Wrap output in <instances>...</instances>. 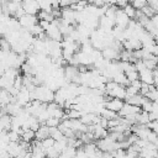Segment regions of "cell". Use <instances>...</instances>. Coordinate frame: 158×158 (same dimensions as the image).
Wrapping results in <instances>:
<instances>
[{
	"mask_svg": "<svg viewBox=\"0 0 158 158\" xmlns=\"http://www.w3.org/2000/svg\"><path fill=\"white\" fill-rule=\"evenodd\" d=\"M125 74H126V78H127L130 81H132V80H135V79H138V72H137L136 69H131V70L126 72Z\"/></svg>",
	"mask_w": 158,
	"mask_h": 158,
	"instance_id": "obj_27",
	"label": "cell"
},
{
	"mask_svg": "<svg viewBox=\"0 0 158 158\" xmlns=\"http://www.w3.org/2000/svg\"><path fill=\"white\" fill-rule=\"evenodd\" d=\"M130 84L132 85V86H135V88H137V89H141V85H142V81L139 80V78L138 79H135V80H132V81H130Z\"/></svg>",
	"mask_w": 158,
	"mask_h": 158,
	"instance_id": "obj_34",
	"label": "cell"
},
{
	"mask_svg": "<svg viewBox=\"0 0 158 158\" xmlns=\"http://www.w3.org/2000/svg\"><path fill=\"white\" fill-rule=\"evenodd\" d=\"M27 31H30V32H31V33H32V35H33L35 37H37V36H38V35H40L41 32H43L44 30H43V28H42V27H41V26L38 25V22H37L36 25L31 26V27H30V28H28Z\"/></svg>",
	"mask_w": 158,
	"mask_h": 158,
	"instance_id": "obj_24",
	"label": "cell"
},
{
	"mask_svg": "<svg viewBox=\"0 0 158 158\" xmlns=\"http://www.w3.org/2000/svg\"><path fill=\"white\" fill-rule=\"evenodd\" d=\"M44 32H46L47 37L51 38V40H53V41L60 42V41L63 40V35H62V32H60V30H59V26L56 25L54 22H51L49 26L47 27V30H46Z\"/></svg>",
	"mask_w": 158,
	"mask_h": 158,
	"instance_id": "obj_2",
	"label": "cell"
},
{
	"mask_svg": "<svg viewBox=\"0 0 158 158\" xmlns=\"http://www.w3.org/2000/svg\"><path fill=\"white\" fill-rule=\"evenodd\" d=\"M0 49H2V51H11V44H10V42L5 37L0 38Z\"/></svg>",
	"mask_w": 158,
	"mask_h": 158,
	"instance_id": "obj_26",
	"label": "cell"
},
{
	"mask_svg": "<svg viewBox=\"0 0 158 158\" xmlns=\"http://www.w3.org/2000/svg\"><path fill=\"white\" fill-rule=\"evenodd\" d=\"M60 20H62V22H65V23H74L75 22V11L68 6L63 7V10H60Z\"/></svg>",
	"mask_w": 158,
	"mask_h": 158,
	"instance_id": "obj_6",
	"label": "cell"
},
{
	"mask_svg": "<svg viewBox=\"0 0 158 158\" xmlns=\"http://www.w3.org/2000/svg\"><path fill=\"white\" fill-rule=\"evenodd\" d=\"M144 48H147V51H148L151 54L158 56V44H157V43H154V44H152V46H149V47H144Z\"/></svg>",
	"mask_w": 158,
	"mask_h": 158,
	"instance_id": "obj_29",
	"label": "cell"
},
{
	"mask_svg": "<svg viewBox=\"0 0 158 158\" xmlns=\"http://www.w3.org/2000/svg\"><path fill=\"white\" fill-rule=\"evenodd\" d=\"M49 23H51V22H49V21H47V20H38V25H40L44 31L47 30V27L49 26Z\"/></svg>",
	"mask_w": 158,
	"mask_h": 158,
	"instance_id": "obj_33",
	"label": "cell"
},
{
	"mask_svg": "<svg viewBox=\"0 0 158 158\" xmlns=\"http://www.w3.org/2000/svg\"><path fill=\"white\" fill-rule=\"evenodd\" d=\"M153 84L158 89V74H153Z\"/></svg>",
	"mask_w": 158,
	"mask_h": 158,
	"instance_id": "obj_37",
	"label": "cell"
},
{
	"mask_svg": "<svg viewBox=\"0 0 158 158\" xmlns=\"http://www.w3.org/2000/svg\"><path fill=\"white\" fill-rule=\"evenodd\" d=\"M59 122H60V118L54 117V116H51L49 118H47V121H46L44 123H46L48 127H58Z\"/></svg>",
	"mask_w": 158,
	"mask_h": 158,
	"instance_id": "obj_23",
	"label": "cell"
},
{
	"mask_svg": "<svg viewBox=\"0 0 158 158\" xmlns=\"http://www.w3.org/2000/svg\"><path fill=\"white\" fill-rule=\"evenodd\" d=\"M139 10L142 11V14H143V15H146V16H147V17H149V19L156 14V12H154V10H153L148 4H146L144 6H142Z\"/></svg>",
	"mask_w": 158,
	"mask_h": 158,
	"instance_id": "obj_22",
	"label": "cell"
},
{
	"mask_svg": "<svg viewBox=\"0 0 158 158\" xmlns=\"http://www.w3.org/2000/svg\"><path fill=\"white\" fill-rule=\"evenodd\" d=\"M69 5H70V0H59V6L65 7V6H69Z\"/></svg>",
	"mask_w": 158,
	"mask_h": 158,
	"instance_id": "obj_36",
	"label": "cell"
},
{
	"mask_svg": "<svg viewBox=\"0 0 158 158\" xmlns=\"http://www.w3.org/2000/svg\"><path fill=\"white\" fill-rule=\"evenodd\" d=\"M75 153H77V148L73 147V146H67L62 152H60V157H65V158H69V157H75Z\"/></svg>",
	"mask_w": 158,
	"mask_h": 158,
	"instance_id": "obj_16",
	"label": "cell"
},
{
	"mask_svg": "<svg viewBox=\"0 0 158 158\" xmlns=\"http://www.w3.org/2000/svg\"><path fill=\"white\" fill-rule=\"evenodd\" d=\"M147 126H148L152 131H154V132L158 135V121H157V120H154V121H149V122L147 123Z\"/></svg>",
	"mask_w": 158,
	"mask_h": 158,
	"instance_id": "obj_30",
	"label": "cell"
},
{
	"mask_svg": "<svg viewBox=\"0 0 158 158\" xmlns=\"http://www.w3.org/2000/svg\"><path fill=\"white\" fill-rule=\"evenodd\" d=\"M122 10H123V12H125L130 19H135V17H136V11H137V9H135V7L132 6V4H126V5L122 7Z\"/></svg>",
	"mask_w": 158,
	"mask_h": 158,
	"instance_id": "obj_17",
	"label": "cell"
},
{
	"mask_svg": "<svg viewBox=\"0 0 158 158\" xmlns=\"http://www.w3.org/2000/svg\"><path fill=\"white\" fill-rule=\"evenodd\" d=\"M107 121H109V120H107L106 117H102V116H101V117H100V121H99V125L102 126V127H105V128H107Z\"/></svg>",
	"mask_w": 158,
	"mask_h": 158,
	"instance_id": "obj_35",
	"label": "cell"
},
{
	"mask_svg": "<svg viewBox=\"0 0 158 158\" xmlns=\"http://www.w3.org/2000/svg\"><path fill=\"white\" fill-rule=\"evenodd\" d=\"M67 146H68V142H67V137H64L63 139L56 141V142H54V146H53V147H54V148H56V149H57V151L59 152V154H60V152H62V151H63V149H64V148H65Z\"/></svg>",
	"mask_w": 158,
	"mask_h": 158,
	"instance_id": "obj_20",
	"label": "cell"
},
{
	"mask_svg": "<svg viewBox=\"0 0 158 158\" xmlns=\"http://www.w3.org/2000/svg\"><path fill=\"white\" fill-rule=\"evenodd\" d=\"M148 91H149V85H148V84H146V83H142L141 89H139V94H141V95H143V96H146V95L148 94Z\"/></svg>",
	"mask_w": 158,
	"mask_h": 158,
	"instance_id": "obj_31",
	"label": "cell"
},
{
	"mask_svg": "<svg viewBox=\"0 0 158 158\" xmlns=\"http://www.w3.org/2000/svg\"><path fill=\"white\" fill-rule=\"evenodd\" d=\"M17 20H19L20 26L22 28H25V30H28L31 26H33V25H36L38 22V17L36 15H31V14H23Z\"/></svg>",
	"mask_w": 158,
	"mask_h": 158,
	"instance_id": "obj_1",
	"label": "cell"
},
{
	"mask_svg": "<svg viewBox=\"0 0 158 158\" xmlns=\"http://www.w3.org/2000/svg\"><path fill=\"white\" fill-rule=\"evenodd\" d=\"M52 4V7H59V0H49Z\"/></svg>",
	"mask_w": 158,
	"mask_h": 158,
	"instance_id": "obj_38",
	"label": "cell"
},
{
	"mask_svg": "<svg viewBox=\"0 0 158 158\" xmlns=\"http://www.w3.org/2000/svg\"><path fill=\"white\" fill-rule=\"evenodd\" d=\"M101 54L106 60H118L120 51H117L116 48H114L111 46H106L101 49Z\"/></svg>",
	"mask_w": 158,
	"mask_h": 158,
	"instance_id": "obj_5",
	"label": "cell"
},
{
	"mask_svg": "<svg viewBox=\"0 0 158 158\" xmlns=\"http://www.w3.org/2000/svg\"><path fill=\"white\" fill-rule=\"evenodd\" d=\"M9 138L11 142H19L21 139V135L15 130H9Z\"/></svg>",
	"mask_w": 158,
	"mask_h": 158,
	"instance_id": "obj_25",
	"label": "cell"
},
{
	"mask_svg": "<svg viewBox=\"0 0 158 158\" xmlns=\"http://www.w3.org/2000/svg\"><path fill=\"white\" fill-rule=\"evenodd\" d=\"M77 75H79V69L77 65L69 64V65L64 67V77L68 81H72Z\"/></svg>",
	"mask_w": 158,
	"mask_h": 158,
	"instance_id": "obj_10",
	"label": "cell"
},
{
	"mask_svg": "<svg viewBox=\"0 0 158 158\" xmlns=\"http://www.w3.org/2000/svg\"><path fill=\"white\" fill-rule=\"evenodd\" d=\"M100 116L106 117V118L109 120V118L117 117L118 115H117V112H116V111H112V110H110V109H107V107H104V109H102V111L100 112Z\"/></svg>",
	"mask_w": 158,
	"mask_h": 158,
	"instance_id": "obj_18",
	"label": "cell"
},
{
	"mask_svg": "<svg viewBox=\"0 0 158 158\" xmlns=\"http://www.w3.org/2000/svg\"><path fill=\"white\" fill-rule=\"evenodd\" d=\"M68 118H80V116L83 115V112L80 110H75V109H68L65 111Z\"/></svg>",
	"mask_w": 158,
	"mask_h": 158,
	"instance_id": "obj_21",
	"label": "cell"
},
{
	"mask_svg": "<svg viewBox=\"0 0 158 158\" xmlns=\"http://www.w3.org/2000/svg\"><path fill=\"white\" fill-rule=\"evenodd\" d=\"M48 136H49V127L46 123H42L38 127V130L36 131V138L41 141V139H43V138H46Z\"/></svg>",
	"mask_w": 158,
	"mask_h": 158,
	"instance_id": "obj_13",
	"label": "cell"
},
{
	"mask_svg": "<svg viewBox=\"0 0 158 158\" xmlns=\"http://www.w3.org/2000/svg\"><path fill=\"white\" fill-rule=\"evenodd\" d=\"M130 17L123 12V10H120L117 9L116 10V16H115V25L118 26V27H122V28H126L128 22H130Z\"/></svg>",
	"mask_w": 158,
	"mask_h": 158,
	"instance_id": "obj_7",
	"label": "cell"
},
{
	"mask_svg": "<svg viewBox=\"0 0 158 158\" xmlns=\"http://www.w3.org/2000/svg\"><path fill=\"white\" fill-rule=\"evenodd\" d=\"M144 98H146V96H143V95H141V94L138 93V94L132 95V96H126V98H125V101L128 102V104L136 105V106H141L142 102H143V100H144Z\"/></svg>",
	"mask_w": 158,
	"mask_h": 158,
	"instance_id": "obj_11",
	"label": "cell"
},
{
	"mask_svg": "<svg viewBox=\"0 0 158 158\" xmlns=\"http://www.w3.org/2000/svg\"><path fill=\"white\" fill-rule=\"evenodd\" d=\"M54 142H56L54 138L51 137V136H48V137L41 139V146H42L43 149H47V148H49V147H53V146H54Z\"/></svg>",
	"mask_w": 158,
	"mask_h": 158,
	"instance_id": "obj_19",
	"label": "cell"
},
{
	"mask_svg": "<svg viewBox=\"0 0 158 158\" xmlns=\"http://www.w3.org/2000/svg\"><path fill=\"white\" fill-rule=\"evenodd\" d=\"M154 102H157V104H158V98H157V99L154 100Z\"/></svg>",
	"mask_w": 158,
	"mask_h": 158,
	"instance_id": "obj_39",
	"label": "cell"
},
{
	"mask_svg": "<svg viewBox=\"0 0 158 158\" xmlns=\"http://www.w3.org/2000/svg\"><path fill=\"white\" fill-rule=\"evenodd\" d=\"M35 138H36V131H33L31 128L23 130V132L21 133V139L25 141V142H30L31 143V141L35 139Z\"/></svg>",
	"mask_w": 158,
	"mask_h": 158,
	"instance_id": "obj_14",
	"label": "cell"
},
{
	"mask_svg": "<svg viewBox=\"0 0 158 158\" xmlns=\"http://www.w3.org/2000/svg\"><path fill=\"white\" fill-rule=\"evenodd\" d=\"M138 78L142 83H146V84L151 85V84H153V70L148 69V68H144V69L138 72Z\"/></svg>",
	"mask_w": 158,
	"mask_h": 158,
	"instance_id": "obj_8",
	"label": "cell"
},
{
	"mask_svg": "<svg viewBox=\"0 0 158 158\" xmlns=\"http://www.w3.org/2000/svg\"><path fill=\"white\" fill-rule=\"evenodd\" d=\"M138 93H139V89L132 86L131 84L126 86V96H132V95H136V94H138Z\"/></svg>",
	"mask_w": 158,
	"mask_h": 158,
	"instance_id": "obj_28",
	"label": "cell"
},
{
	"mask_svg": "<svg viewBox=\"0 0 158 158\" xmlns=\"http://www.w3.org/2000/svg\"><path fill=\"white\" fill-rule=\"evenodd\" d=\"M147 4L154 10L156 14H158V0H147Z\"/></svg>",
	"mask_w": 158,
	"mask_h": 158,
	"instance_id": "obj_32",
	"label": "cell"
},
{
	"mask_svg": "<svg viewBox=\"0 0 158 158\" xmlns=\"http://www.w3.org/2000/svg\"><path fill=\"white\" fill-rule=\"evenodd\" d=\"M112 80H114V81H116V83H118L120 85H123V86L130 85V80L126 78V74H125L122 70L117 72V73L112 77Z\"/></svg>",
	"mask_w": 158,
	"mask_h": 158,
	"instance_id": "obj_12",
	"label": "cell"
},
{
	"mask_svg": "<svg viewBox=\"0 0 158 158\" xmlns=\"http://www.w3.org/2000/svg\"><path fill=\"white\" fill-rule=\"evenodd\" d=\"M141 106H136V105H132V104H128V102H125L123 106L118 110L117 115L121 116V117H125L127 115H132V114H138L141 112Z\"/></svg>",
	"mask_w": 158,
	"mask_h": 158,
	"instance_id": "obj_4",
	"label": "cell"
},
{
	"mask_svg": "<svg viewBox=\"0 0 158 158\" xmlns=\"http://www.w3.org/2000/svg\"><path fill=\"white\" fill-rule=\"evenodd\" d=\"M125 101L122 99H117V98H112L110 100H105V107L112 110V111H116L118 112V110L123 106Z\"/></svg>",
	"mask_w": 158,
	"mask_h": 158,
	"instance_id": "obj_9",
	"label": "cell"
},
{
	"mask_svg": "<svg viewBox=\"0 0 158 158\" xmlns=\"http://www.w3.org/2000/svg\"><path fill=\"white\" fill-rule=\"evenodd\" d=\"M49 136L53 137L54 141H59V139H63L65 137L64 133L58 127H49Z\"/></svg>",
	"mask_w": 158,
	"mask_h": 158,
	"instance_id": "obj_15",
	"label": "cell"
},
{
	"mask_svg": "<svg viewBox=\"0 0 158 158\" xmlns=\"http://www.w3.org/2000/svg\"><path fill=\"white\" fill-rule=\"evenodd\" d=\"M21 5H22V9L25 10V14L37 15L40 11V5L37 0H22Z\"/></svg>",
	"mask_w": 158,
	"mask_h": 158,
	"instance_id": "obj_3",
	"label": "cell"
}]
</instances>
